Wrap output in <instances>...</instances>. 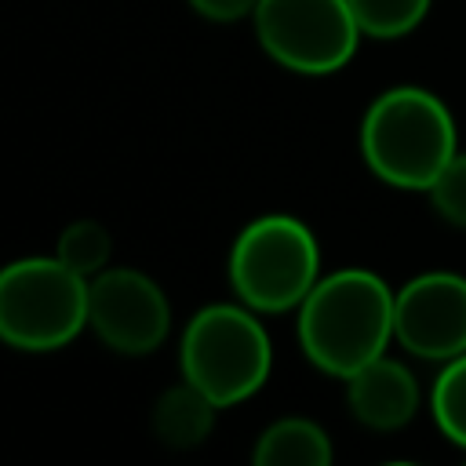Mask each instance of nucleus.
<instances>
[{"instance_id":"nucleus-1","label":"nucleus","mask_w":466,"mask_h":466,"mask_svg":"<svg viewBox=\"0 0 466 466\" xmlns=\"http://www.w3.org/2000/svg\"><path fill=\"white\" fill-rule=\"evenodd\" d=\"M393 291L371 269H335L299 302V346L313 368L350 379L390 350Z\"/></svg>"},{"instance_id":"nucleus-2","label":"nucleus","mask_w":466,"mask_h":466,"mask_svg":"<svg viewBox=\"0 0 466 466\" xmlns=\"http://www.w3.org/2000/svg\"><path fill=\"white\" fill-rule=\"evenodd\" d=\"M459 153L451 109L419 84L382 91L360 120V157L368 171L397 189H430Z\"/></svg>"},{"instance_id":"nucleus-3","label":"nucleus","mask_w":466,"mask_h":466,"mask_svg":"<svg viewBox=\"0 0 466 466\" xmlns=\"http://www.w3.org/2000/svg\"><path fill=\"white\" fill-rule=\"evenodd\" d=\"M182 379L218 408L255 397L273 368V342L258 313L244 302H211L197 309L178 342Z\"/></svg>"},{"instance_id":"nucleus-4","label":"nucleus","mask_w":466,"mask_h":466,"mask_svg":"<svg viewBox=\"0 0 466 466\" xmlns=\"http://www.w3.org/2000/svg\"><path fill=\"white\" fill-rule=\"evenodd\" d=\"M87 328V280L58 255L15 258L0 269V342L51 353Z\"/></svg>"},{"instance_id":"nucleus-5","label":"nucleus","mask_w":466,"mask_h":466,"mask_svg":"<svg viewBox=\"0 0 466 466\" xmlns=\"http://www.w3.org/2000/svg\"><path fill=\"white\" fill-rule=\"evenodd\" d=\"M320 280V244L295 215H262L248 222L229 248V284L255 313L299 309Z\"/></svg>"},{"instance_id":"nucleus-6","label":"nucleus","mask_w":466,"mask_h":466,"mask_svg":"<svg viewBox=\"0 0 466 466\" xmlns=\"http://www.w3.org/2000/svg\"><path fill=\"white\" fill-rule=\"evenodd\" d=\"M251 22L262 51L302 76L342 69L364 36L350 0H258Z\"/></svg>"},{"instance_id":"nucleus-7","label":"nucleus","mask_w":466,"mask_h":466,"mask_svg":"<svg viewBox=\"0 0 466 466\" xmlns=\"http://www.w3.org/2000/svg\"><path fill=\"white\" fill-rule=\"evenodd\" d=\"M87 328L124 357H146L171 331L164 288L131 266H106L87 280Z\"/></svg>"},{"instance_id":"nucleus-8","label":"nucleus","mask_w":466,"mask_h":466,"mask_svg":"<svg viewBox=\"0 0 466 466\" xmlns=\"http://www.w3.org/2000/svg\"><path fill=\"white\" fill-rule=\"evenodd\" d=\"M393 339L422 360L466 353V277L433 269L393 291Z\"/></svg>"},{"instance_id":"nucleus-9","label":"nucleus","mask_w":466,"mask_h":466,"mask_svg":"<svg viewBox=\"0 0 466 466\" xmlns=\"http://www.w3.org/2000/svg\"><path fill=\"white\" fill-rule=\"evenodd\" d=\"M419 400H422V393H419L415 375L386 353L346 379L350 415L360 426L379 430V433H393V430L408 426L419 411Z\"/></svg>"},{"instance_id":"nucleus-10","label":"nucleus","mask_w":466,"mask_h":466,"mask_svg":"<svg viewBox=\"0 0 466 466\" xmlns=\"http://www.w3.org/2000/svg\"><path fill=\"white\" fill-rule=\"evenodd\" d=\"M215 415H218V404L200 393L189 379H182L178 386H167L157 404H153V433L160 444L167 448H197L211 437L215 430Z\"/></svg>"},{"instance_id":"nucleus-11","label":"nucleus","mask_w":466,"mask_h":466,"mask_svg":"<svg viewBox=\"0 0 466 466\" xmlns=\"http://www.w3.org/2000/svg\"><path fill=\"white\" fill-rule=\"evenodd\" d=\"M331 459V437L324 433V426L302 415H284L269 422L251 448L255 466H328Z\"/></svg>"},{"instance_id":"nucleus-12","label":"nucleus","mask_w":466,"mask_h":466,"mask_svg":"<svg viewBox=\"0 0 466 466\" xmlns=\"http://www.w3.org/2000/svg\"><path fill=\"white\" fill-rule=\"evenodd\" d=\"M55 255L73 273H80L84 280H91L95 273H102L109 266V258H113V237H109V229L98 218H76V222H69L58 233Z\"/></svg>"},{"instance_id":"nucleus-13","label":"nucleus","mask_w":466,"mask_h":466,"mask_svg":"<svg viewBox=\"0 0 466 466\" xmlns=\"http://www.w3.org/2000/svg\"><path fill=\"white\" fill-rule=\"evenodd\" d=\"M433 0H350L353 18L364 36L375 40H397L422 25Z\"/></svg>"},{"instance_id":"nucleus-14","label":"nucleus","mask_w":466,"mask_h":466,"mask_svg":"<svg viewBox=\"0 0 466 466\" xmlns=\"http://www.w3.org/2000/svg\"><path fill=\"white\" fill-rule=\"evenodd\" d=\"M430 411L441 433L451 444L466 448V353L444 360V371L437 375L430 393Z\"/></svg>"},{"instance_id":"nucleus-15","label":"nucleus","mask_w":466,"mask_h":466,"mask_svg":"<svg viewBox=\"0 0 466 466\" xmlns=\"http://www.w3.org/2000/svg\"><path fill=\"white\" fill-rule=\"evenodd\" d=\"M426 193H430L433 211H437L448 226L466 229V153H455V157L444 164V171L433 178V186H430Z\"/></svg>"},{"instance_id":"nucleus-16","label":"nucleus","mask_w":466,"mask_h":466,"mask_svg":"<svg viewBox=\"0 0 466 466\" xmlns=\"http://www.w3.org/2000/svg\"><path fill=\"white\" fill-rule=\"evenodd\" d=\"M258 0H189V7L208 22H240L255 15Z\"/></svg>"}]
</instances>
